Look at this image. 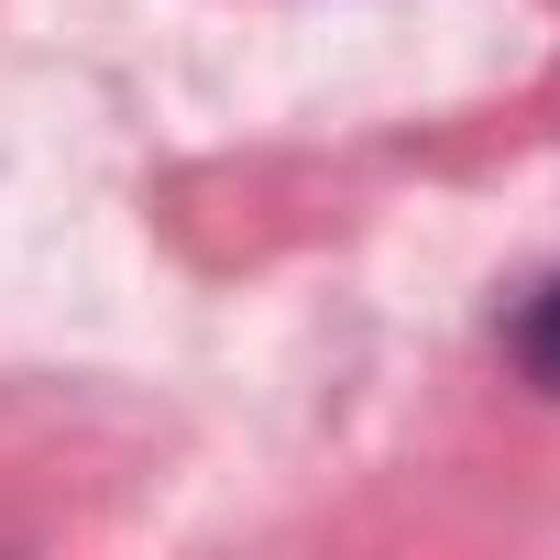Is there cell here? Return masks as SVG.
<instances>
[{"instance_id":"6da1fadb","label":"cell","mask_w":560,"mask_h":560,"mask_svg":"<svg viewBox=\"0 0 560 560\" xmlns=\"http://www.w3.org/2000/svg\"><path fill=\"white\" fill-rule=\"evenodd\" d=\"M516 363H527V385H538V396H560V275L516 308Z\"/></svg>"}]
</instances>
